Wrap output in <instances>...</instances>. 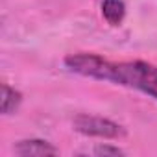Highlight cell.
Returning <instances> with one entry per match:
<instances>
[{"instance_id":"6da1fadb","label":"cell","mask_w":157,"mask_h":157,"mask_svg":"<svg viewBox=\"0 0 157 157\" xmlns=\"http://www.w3.org/2000/svg\"><path fill=\"white\" fill-rule=\"evenodd\" d=\"M74 68L80 76L131 87L157 100V67L151 63L146 61L113 63L96 54H80L74 61Z\"/></svg>"},{"instance_id":"7a4b0ae2","label":"cell","mask_w":157,"mask_h":157,"mask_svg":"<svg viewBox=\"0 0 157 157\" xmlns=\"http://www.w3.org/2000/svg\"><path fill=\"white\" fill-rule=\"evenodd\" d=\"M74 129L89 137H98V139H122L126 137V129L102 117H93V115H78L74 118Z\"/></svg>"},{"instance_id":"3957f363","label":"cell","mask_w":157,"mask_h":157,"mask_svg":"<svg viewBox=\"0 0 157 157\" xmlns=\"http://www.w3.org/2000/svg\"><path fill=\"white\" fill-rule=\"evenodd\" d=\"M15 153L21 157H46V155H57L59 150L56 146H52L46 140L41 139H28V140H21L15 144Z\"/></svg>"},{"instance_id":"277c9868","label":"cell","mask_w":157,"mask_h":157,"mask_svg":"<svg viewBox=\"0 0 157 157\" xmlns=\"http://www.w3.org/2000/svg\"><path fill=\"white\" fill-rule=\"evenodd\" d=\"M102 15L111 26H118L126 17V4L122 0H104L102 2Z\"/></svg>"},{"instance_id":"5b68a950","label":"cell","mask_w":157,"mask_h":157,"mask_svg":"<svg viewBox=\"0 0 157 157\" xmlns=\"http://www.w3.org/2000/svg\"><path fill=\"white\" fill-rule=\"evenodd\" d=\"M22 102V94L15 89H11L8 83L2 85V104H0V109H2V115H11L19 109Z\"/></svg>"},{"instance_id":"8992f818","label":"cell","mask_w":157,"mask_h":157,"mask_svg":"<svg viewBox=\"0 0 157 157\" xmlns=\"http://www.w3.org/2000/svg\"><path fill=\"white\" fill-rule=\"evenodd\" d=\"M94 153L96 155H124V151L117 146H96Z\"/></svg>"}]
</instances>
